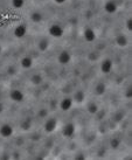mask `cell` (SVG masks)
Instances as JSON below:
<instances>
[{
	"mask_svg": "<svg viewBox=\"0 0 132 160\" xmlns=\"http://www.w3.org/2000/svg\"><path fill=\"white\" fill-rule=\"evenodd\" d=\"M131 96H132V89H131V87H129L128 89H126V91H125V97L131 98Z\"/></svg>",
	"mask_w": 132,
	"mask_h": 160,
	"instance_id": "cell-27",
	"label": "cell"
},
{
	"mask_svg": "<svg viewBox=\"0 0 132 160\" xmlns=\"http://www.w3.org/2000/svg\"><path fill=\"white\" fill-rule=\"evenodd\" d=\"M125 26H126V29H128L129 32L132 31V19L129 18L128 20H126V23H125Z\"/></svg>",
	"mask_w": 132,
	"mask_h": 160,
	"instance_id": "cell-25",
	"label": "cell"
},
{
	"mask_svg": "<svg viewBox=\"0 0 132 160\" xmlns=\"http://www.w3.org/2000/svg\"><path fill=\"white\" fill-rule=\"evenodd\" d=\"M4 110H5V107H4V104L0 102V115L4 112Z\"/></svg>",
	"mask_w": 132,
	"mask_h": 160,
	"instance_id": "cell-29",
	"label": "cell"
},
{
	"mask_svg": "<svg viewBox=\"0 0 132 160\" xmlns=\"http://www.w3.org/2000/svg\"><path fill=\"white\" fill-rule=\"evenodd\" d=\"M42 82H43V77H42V75H40V74H34V75H32L31 83L33 85H40V84H42Z\"/></svg>",
	"mask_w": 132,
	"mask_h": 160,
	"instance_id": "cell-19",
	"label": "cell"
},
{
	"mask_svg": "<svg viewBox=\"0 0 132 160\" xmlns=\"http://www.w3.org/2000/svg\"><path fill=\"white\" fill-rule=\"evenodd\" d=\"M116 45L120 47V48H125L129 45V39L124 34H119L116 38Z\"/></svg>",
	"mask_w": 132,
	"mask_h": 160,
	"instance_id": "cell-15",
	"label": "cell"
},
{
	"mask_svg": "<svg viewBox=\"0 0 132 160\" xmlns=\"http://www.w3.org/2000/svg\"><path fill=\"white\" fill-rule=\"evenodd\" d=\"M0 53H1V46H0Z\"/></svg>",
	"mask_w": 132,
	"mask_h": 160,
	"instance_id": "cell-30",
	"label": "cell"
},
{
	"mask_svg": "<svg viewBox=\"0 0 132 160\" xmlns=\"http://www.w3.org/2000/svg\"><path fill=\"white\" fill-rule=\"evenodd\" d=\"M43 20V15L39 11H34L31 13V21L34 23H40Z\"/></svg>",
	"mask_w": 132,
	"mask_h": 160,
	"instance_id": "cell-18",
	"label": "cell"
},
{
	"mask_svg": "<svg viewBox=\"0 0 132 160\" xmlns=\"http://www.w3.org/2000/svg\"><path fill=\"white\" fill-rule=\"evenodd\" d=\"M48 34L52 38H55V39H61L62 36L64 35V29L61 25L58 23H53L50 25L48 28Z\"/></svg>",
	"mask_w": 132,
	"mask_h": 160,
	"instance_id": "cell-1",
	"label": "cell"
},
{
	"mask_svg": "<svg viewBox=\"0 0 132 160\" xmlns=\"http://www.w3.org/2000/svg\"><path fill=\"white\" fill-rule=\"evenodd\" d=\"M67 0H54V2L57 5H63L64 2H66Z\"/></svg>",
	"mask_w": 132,
	"mask_h": 160,
	"instance_id": "cell-28",
	"label": "cell"
},
{
	"mask_svg": "<svg viewBox=\"0 0 132 160\" xmlns=\"http://www.w3.org/2000/svg\"><path fill=\"white\" fill-rule=\"evenodd\" d=\"M33 64H34V61H33L32 56H29V55H26V56H23L20 60V67L22 69H31L33 67Z\"/></svg>",
	"mask_w": 132,
	"mask_h": 160,
	"instance_id": "cell-13",
	"label": "cell"
},
{
	"mask_svg": "<svg viewBox=\"0 0 132 160\" xmlns=\"http://www.w3.org/2000/svg\"><path fill=\"white\" fill-rule=\"evenodd\" d=\"M38 116H39L40 118H46V117L48 116V111H47V109H41V110L38 112Z\"/></svg>",
	"mask_w": 132,
	"mask_h": 160,
	"instance_id": "cell-23",
	"label": "cell"
},
{
	"mask_svg": "<svg viewBox=\"0 0 132 160\" xmlns=\"http://www.w3.org/2000/svg\"><path fill=\"white\" fill-rule=\"evenodd\" d=\"M57 128V119L56 118H49L44 122L43 130L46 133H53Z\"/></svg>",
	"mask_w": 132,
	"mask_h": 160,
	"instance_id": "cell-5",
	"label": "cell"
},
{
	"mask_svg": "<svg viewBox=\"0 0 132 160\" xmlns=\"http://www.w3.org/2000/svg\"><path fill=\"white\" fill-rule=\"evenodd\" d=\"M27 32H28V28L25 23H20L18 26L14 28L13 34L17 39H23L25 36L27 35Z\"/></svg>",
	"mask_w": 132,
	"mask_h": 160,
	"instance_id": "cell-6",
	"label": "cell"
},
{
	"mask_svg": "<svg viewBox=\"0 0 132 160\" xmlns=\"http://www.w3.org/2000/svg\"><path fill=\"white\" fill-rule=\"evenodd\" d=\"M97 58H98V54H97L96 52H91V53H89V55H88V58L90 61H95V60H97Z\"/></svg>",
	"mask_w": 132,
	"mask_h": 160,
	"instance_id": "cell-24",
	"label": "cell"
},
{
	"mask_svg": "<svg viewBox=\"0 0 132 160\" xmlns=\"http://www.w3.org/2000/svg\"><path fill=\"white\" fill-rule=\"evenodd\" d=\"M9 99L15 103H22L25 99V93L19 89H12L9 91Z\"/></svg>",
	"mask_w": 132,
	"mask_h": 160,
	"instance_id": "cell-3",
	"label": "cell"
},
{
	"mask_svg": "<svg viewBox=\"0 0 132 160\" xmlns=\"http://www.w3.org/2000/svg\"><path fill=\"white\" fill-rule=\"evenodd\" d=\"M49 40L47 39V38H44V36H42V38H40L39 40L36 41V48L39 49L41 53H44V52H47L49 48Z\"/></svg>",
	"mask_w": 132,
	"mask_h": 160,
	"instance_id": "cell-10",
	"label": "cell"
},
{
	"mask_svg": "<svg viewBox=\"0 0 132 160\" xmlns=\"http://www.w3.org/2000/svg\"><path fill=\"white\" fill-rule=\"evenodd\" d=\"M119 145H120V140H119L118 138H114V139H111L110 142V146L112 150H117L119 147Z\"/></svg>",
	"mask_w": 132,
	"mask_h": 160,
	"instance_id": "cell-22",
	"label": "cell"
},
{
	"mask_svg": "<svg viewBox=\"0 0 132 160\" xmlns=\"http://www.w3.org/2000/svg\"><path fill=\"white\" fill-rule=\"evenodd\" d=\"M61 133H62V136H63L64 138H67V139H71L76 133L75 124H73V123H68V124H66L63 128H62Z\"/></svg>",
	"mask_w": 132,
	"mask_h": 160,
	"instance_id": "cell-2",
	"label": "cell"
},
{
	"mask_svg": "<svg viewBox=\"0 0 132 160\" xmlns=\"http://www.w3.org/2000/svg\"><path fill=\"white\" fill-rule=\"evenodd\" d=\"M71 61V54L68 50H62L61 53L58 54L57 56V62L62 64V66H66Z\"/></svg>",
	"mask_w": 132,
	"mask_h": 160,
	"instance_id": "cell-7",
	"label": "cell"
},
{
	"mask_svg": "<svg viewBox=\"0 0 132 160\" xmlns=\"http://www.w3.org/2000/svg\"><path fill=\"white\" fill-rule=\"evenodd\" d=\"M106 91V85L105 83H97L95 85V88H94V92L96 96H102V95H104Z\"/></svg>",
	"mask_w": 132,
	"mask_h": 160,
	"instance_id": "cell-16",
	"label": "cell"
},
{
	"mask_svg": "<svg viewBox=\"0 0 132 160\" xmlns=\"http://www.w3.org/2000/svg\"><path fill=\"white\" fill-rule=\"evenodd\" d=\"M73 101L76 104H82V103H84V101H85V93H84V91H82V90L75 91L74 95H73Z\"/></svg>",
	"mask_w": 132,
	"mask_h": 160,
	"instance_id": "cell-14",
	"label": "cell"
},
{
	"mask_svg": "<svg viewBox=\"0 0 132 160\" xmlns=\"http://www.w3.org/2000/svg\"><path fill=\"white\" fill-rule=\"evenodd\" d=\"M32 128V120L31 118H26L25 120H22L21 124H20V129L22 131H29Z\"/></svg>",
	"mask_w": 132,
	"mask_h": 160,
	"instance_id": "cell-20",
	"label": "cell"
},
{
	"mask_svg": "<svg viewBox=\"0 0 132 160\" xmlns=\"http://www.w3.org/2000/svg\"><path fill=\"white\" fill-rule=\"evenodd\" d=\"M104 11L108 14H114L118 11V4L114 0H108L104 4Z\"/></svg>",
	"mask_w": 132,
	"mask_h": 160,
	"instance_id": "cell-9",
	"label": "cell"
},
{
	"mask_svg": "<svg viewBox=\"0 0 132 160\" xmlns=\"http://www.w3.org/2000/svg\"><path fill=\"white\" fill-rule=\"evenodd\" d=\"M14 133V129L11 124L5 123L0 126V137L3 138H11Z\"/></svg>",
	"mask_w": 132,
	"mask_h": 160,
	"instance_id": "cell-4",
	"label": "cell"
},
{
	"mask_svg": "<svg viewBox=\"0 0 132 160\" xmlns=\"http://www.w3.org/2000/svg\"><path fill=\"white\" fill-rule=\"evenodd\" d=\"M12 7L15 9H21L25 6V0H11Z\"/></svg>",
	"mask_w": 132,
	"mask_h": 160,
	"instance_id": "cell-21",
	"label": "cell"
},
{
	"mask_svg": "<svg viewBox=\"0 0 132 160\" xmlns=\"http://www.w3.org/2000/svg\"><path fill=\"white\" fill-rule=\"evenodd\" d=\"M83 38L84 40L87 41V42H94V41L96 40V32L94 31L93 28H90V27H87L83 31Z\"/></svg>",
	"mask_w": 132,
	"mask_h": 160,
	"instance_id": "cell-12",
	"label": "cell"
},
{
	"mask_svg": "<svg viewBox=\"0 0 132 160\" xmlns=\"http://www.w3.org/2000/svg\"><path fill=\"white\" fill-rule=\"evenodd\" d=\"M114 68V62L111 61L110 58H105L103 60L101 63V71L103 74H110Z\"/></svg>",
	"mask_w": 132,
	"mask_h": 160,
	"instance_id": "cell-11",
	"label": "cell"
},
{
	"mask_svg": "<svg viewBox=\"0 0 132 160\" xmlns=\"http://www.w3.org/2000/svg\"><path fill=\"white\" fill-rule=\"evenodd\" d=\"M15 71H17V69H15L14 66H9V67L7 68V74H8V75H14Z\"/></svg>",
	"mask_w": 132,
	"mask_h": 160,
	"instance_id": "cell-26",
	"label": "cell"
},
{
	"mask_svg": "<svg viewBox=\"0 0 132 160\" xmlns=\"http://www.w3.org/2000/svg\"><path fill=\"white\" fill-rule=\"evenodd\" d=\"M74 105V101H73V98L71 97H64L61 99V102H60V109H61L62 111H69L71 110V108Z\"/></svg>",
	"mask_w": 132,
	"mask_h": 160,
	"instance_id": "cell-8",
	"label": "cell"
},
{
	"mask_svg": "<svg viewBox=\"0 0 132 160\" xmlns=\"http://www.w3.org/2000/svg\"><path fill=\"white\" fill-rule=\"evenodd\" d=\"M87 111L90 113V115H96L99 112V107H98V104L95 102H89L87 104Z\"/></svg>",
	"mask_w": 132,
	"mask_h": 160,
	"instance_id": "cell-17",
	"label": "cell"
}]
</instances>
